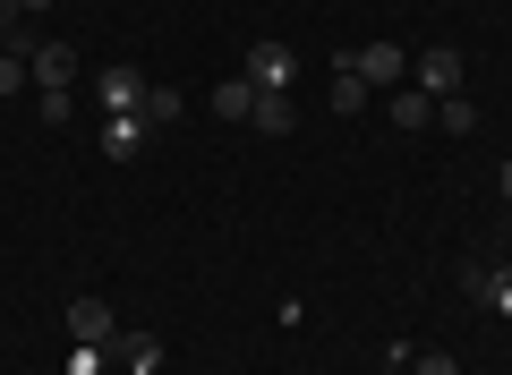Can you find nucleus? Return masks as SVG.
I'll list each match as a JSON object with an SVG mask.
<instances>
[{
    "label": "nucleus",
    "mask_w": 512,
    "mask_h": 375,
    "mask_svg": "<svg viewBox=\"0 0 512 375\" xmlns=\"http://www.w3.org/2000/svg\"><path fill=\"white\" fill-rule=\"evenodd\" d=\"M120 358H128V375H154L163 367V341L154 333H120Z\"/></svg>",
    "instance_id": "11"
},
{
    "label": "nucleus",
    "mask_w": 512,
    "mask_h": 375,
    "mask_svg": "<svg viewBox=\"0 0 512 375\" xmlns=\"http://www.w3.org/2000/svg\"><path fill=\"white\" fill-rule=\"evenodd\" d=\"M376 375H410V367H393V358H384V367H376Z\"/></svg>",
    "instance_id": "20"
},
{
    "label": "nucleus",
    "mask_w": 512,
    "mask_h": 375,
    "mask_svg": "<svg viewBox=\"0 0 512 375\" xmlns=\"http://www.w3.org/2000/svg\"><path fill=\"white\" fill-rule=\"evenodd\" d=\"M291 77H299V52H291V43H256V52H248V86H256V94H291Z\"/></svg>",
    "instance_id": "2"
},
{
    "label": "nucleus",
    "mask_w": 512,
    "mask_h": 375,
    "mask_svg": "<svg viewBox=\"0 0 512 375\" xmlns=\"http://www.w3.org/2000/svg\"><path fill=\"white\" fill-rule=\"evenodd\" d=\"M69 341L77 350H111V341H120V316H111L103 299H69Z\"/></svg>",
    "instance_id": "3"
},
{
    "label": "nucleus",
    "mask_w": 512,
    "mask_h": 375,
    "mask_svg": "<svg viewBox=\"0 0 512 375\" xmlns=\"http://www.w3.org/2000/svg\"><path fill=\"white\" fill-rule=\"evenodd\" d=\"M410 77H419V94H461V52H410Z\"/></svg>",
    "instance_id": "6"
},
{
    "label": "nucleus",
    "mask_w": 512,
    "mask_h": 375,
    "mask_svg": "<svg viewBox=\"0 0 512 375\" xmlns=\"http://www.w3.org/2000/svg\"><path fill=\"white\" fill-rule=\"evenodd\" d=\"M333 69L367 77V94H393L410 77V52H393V43H359V52H333Z\"/></svg>",
    "instance_id": "1"
},
{
    "label": "nucleus",
    "mask_w": 512,
    "mask_h": 375,
    "mask_svg": "<svg viewBox=\"0 0 512 375\" xmlns=\"http://www.w3.org/2000/svg\"><path fill=\"white\" fill-rule=\"evenodd\" d=\"M495 188H504V205H512V162H504V179H495Z\"/></svg>",
    "instance_id": "19"
},
{
    "label": "nucleus",
    "mask_w": 512,
    "mask_h": 375,
    "mask_svg": "<svg viewBox=\"0 0 512 375\" xmlns=\"http://www.w3.org/2000/svg\"><path fill=\"white\" fill-rule=\"evenodd\" d=\"M94 103H103V111H137V103H146V69H128V60L94 69Z\"/></svg>",
    "instance_id": "4"
},
{
    "label": "nucleus",
    "mask_w": 512,
    "mask_h": 375,
    "mask_svg": "<svg viewBox=\"0 0 512 375\" xmlns=\"http://www.w3.org/2000/svg\"><path fill=\"white\" fill-rule=\"evenodd\" d=\"M248 120L265 128V137H291V128H299V103H291V94H256V111H248Z\"/></svg>",
    "instance_id": "9"
},
{
    "label": "nucleus",
    "mask_w": 512,
    "mask_h": 375,
    "mask_svg": "<svg viewBox=\"0 0 512 375\" xmlns=\"http://www.w3.org/2000/svg\"><path fill=\"white\" fill-rule=\"evenodd\" d=\"M436 128H453V137H470V128H478L470 94H444V103H436Z\"/></svg>",
    "instance_id": "14"
},
{
    "label": "nucleus",
    "mask_w": 512,
    "mask_h": 375,
    "mask_svg": "<svg viewBox=\"0 0 512 375\" xmlns=\"http://www.w3.org/2000/svg\"><path fill=\"white\" fill-rule=\"evenodd\" d=\"M410 375H461V358L453 350H427V358H410Z\"/></svg>",
    "instance_id": "17"
},
{
    "label": "nucleus",
    "mask_w": 512,
    "mask_h": 375,
    "mask_svg": "<svg viewBox=\"0 0 512 375\" xmlns=\"http://www.w3.org/2000/svg\"><path fill=\"white\" fill-rule=\"evenodd\" d=\"M26 69H35L43 94H69V86H77V52H69V43H35V52H26Z\"/></svg>",
    "instance_id": "5"
},
{
    "label": "nucleus",
    "mask_w": 512,
    "mask_h": 375,
    "mask_svg": "<svg viewBox=\"0 0 512 375\" xmlns=\"http://www.w3.org/2000/svg\"><path fill=\"white\" fill-rule=\"evenodd\" d=\"M26 26V0H0V35H18Z\"/></svg>",
    "instance_id": "18"
},
{
    "label": "nucleus",
    "mask_w": 512,
    "mask_h": 375,
    "mask_svg": "<svg viewBox=\"0 0 512 375\" xmlns=\"http://www.w3.org/2000/svg\"><path fill=\"white\" fill-rule=\"evenodd\" d=\"M18 86H35V69H26V52H9V43H0V94H18Z\"/></svg>",
    "instance_id": "16"
},
{
    "label": "nucleus",
    "mask_w": 512,
    "mask_h": 375,
    "mask_svg": "<svg viewBox=\"0 0 512 375\" xmlns=\"http://www.w3.org/2000/svg\"><path fill=\"white\" fill-rule=\"evenodd\" d=\"M333 111H367V77H350V69H333Z\"/></svg>",
    "instance_id": "15"
},
{
    "label": "nucleus",
    "mask_w": 512,
    "mask_h": 375,
    "mask_svg": "<svg viewBox=\"0 0 512 375\" xmlns=\"http://www.w3.org/2000/svg\"><path fill=\"white\" fill-rule=\"evenodd\" d=\"M137 120H146V128H171V120H180V94H171V86H146V103H137Z\"/></svg>",
    "instance_id": "13"
},
{
    "label": "nucleus",
    "mask_w": 512,
    "mask_h": 375,
    "mask_svg": "<svg viewBox=\"0 0 512 375\" xmlns=\"http://www.w3.org/2000/svg\"><path fill=\"white\" fill-rule=\"evenodd\" d=\"M103 154L111 162H137V154H146V120H137V111H103Z\"/></svg>",
    "instance_id": "7"
},
{
    "label": "nucleus",
    "mask_w": 512,
    "mask_h": 375,
    "mask_svg": "<svg viewBox=\"0 0 512 375\" xmlns=\"http://www.w3.org/2000/svg\"><path fill=\"white\" fill-rule=\"evenodd\" d=\"M470 299H478V307H504V316H512V265H478V273H470Z\"/></svg>",
    "instance_id": "8"
},
{
    "label": "nucleus",
    "mask_w": 512,
    "mask_h": 375,
    "mask_svg": "<svg viewBox=\"0 0 512 375\" xmlns=\"http://www.w3.org/2000/svg\"><path fill=\"white\" fill-rule=\"evenodd\" d=\"M214 111H222V120H248V111H256V86H248V77H222V86H214Z\"/></svg>",
    "instance_id": "12"
},
{
    "label": "nucleus",
    "mask_w": 512,
    "mask_h": 375,
    "mask_svg": "<svg viewBox=\"0 0 512 375\" xmlns=\"http://www.w3.org/2000/svg\"><path fill=\"white\" fill-rule=\"evenodd\" d=\"M393 128H436V94H419V86H393Z\"/></svg>",
    "instance_id": "10"
}]
</instances>
